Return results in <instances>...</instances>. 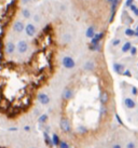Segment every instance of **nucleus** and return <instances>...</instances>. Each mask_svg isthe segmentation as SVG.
Segmentation results:
<instances>
[{"label": "nucleus", "instance_id": "37", "mask_svg": "<svg viewBox=\"0 0 138 148\" xmlns=\"http://www.w3.org/2000/svg\"><path fill=\"white\" fill-rule=\"evenodd\" d=\"M112 148H122V147L120 144H114L113 146H112Z\"/></svg>", "mask_w": 138, "mask_h": 148}, {"label": "nucleus", "instance_id": "8", "mask_svg": "<svg viewBox=\"0 0 138 148\" xmlns=\"http://www.w3.org/2000/svg\"><path fill=\"white\" fill-rule=\"evenodd\" d=\"M12 28H13V30H14L15 33L20 34V33H23V32H25V24L23 23V22L16 21L14 24H13Z\"/></svg>", "mask_w": 138, "mask_h": 148}, {"label": "nucleus", "instance_id": "38", "mask_svg": "<svg viewBox=\"0 0 138 148\" xmlns=\"http://www.w3.org/2000/svg\"><path fill=\"white\" fill-rule=\"evenodd\" d=\"M107 1H108V2H109V3H111V2H112V1H113V0H107Z\"/></svg>", "mask_w": 138, "mask_h": 148}, {"label": "nucleus", "instance_id": "11", "mask_svg": "<svg viewBox=\"0 0 138 148\" xmlns=\"http://www.w3.org/2000/svg\"><path fill=\"white\" fill-rule=\"evenodd\" d=\"M99 101H100L102 105H106L109 102V93L107 91H102V93L99 94Z\"/></svg>", "mask_w": 138, "mask_h": 148}, {"label": "nucleus", "instance_id": "13", "mask_svg": "<svg viewBox=\"0 0 138 148\" xmlns=\"http://www.w3.org/2000/svg\"><path fill=\"white\" fill-rule=\"evenodd\" d=\"M124 105H125V107L130 108V109H133V108L136 107V103H135V101L133 99H130V97H127V99H124Z\"/></svg>", "mask_w": 138, "mask_h": 148}, {"label": "nucleus", "instance_id": "25", "mask_svg": "<svg viewBox=\"0 0 138 148\" xmlns=\"http://www.w3.org/2000/svg\"><path fill=\"white\" fill-rule=\"evenodd\" d=\"M132 4H134V0H126L125 3H124V7L125 8H130Z\"/></svg>", "mask_w": 138, "mask_h": 148}, {"label": "nucleus", "instance_id": "16", "mask_svg": "<svg viewBox=\"0 0 138 148\" xmlns=\"http://www.w3.org/2000/svg\"><path fill=\"white\" fill-rule=\"evenodd\" d=\"M48 120H49V116L46 115V114H42V115L39 116V118H38V122L41 124H45L48 122Z\"/></svg>", "mask_w": 138, "mask_h": 148}, {"label": "nucleus", "instance_id": "9", "mask_svg": "<svg viewBox=\"0 0 138 148\" xmlns=\"http://www.w3.org/2000/svg\"><path fill=\"white\" fill-rule=\"evenodd\" d=\"M105 36V33L104 32H100V33H96V35L94 36L92 39H91V43L89 45H99L102 39Z\"/></svg>", "mask_w": 138, "mask_h": 148}, {"label": "nucleus", "instance_id": "33", "mask_svg": "<svg viewBox=\"0 0 138 148\" xmlns=\"http://www.w3.org/2000/svg\"><path fill=\"white\" fill-rule=\"evenodd\" d=\"M115 118H117V120H118V122L120 124H123V122H122V120H121V118H120V116L118 115V114H115Z\"/></svg>", "mask_w": 138, "mask_h": 148}, {"label": "nucleus", "instance_id": "10", "mask_svg": "<svg viewBox=\"0 0 138 148\" xmlns=\"http://www.w3.org/2000/svg\"><path fill=\"white\" fill-rule=\"evenodd\" d=\"M43 138H44V143L48 147H50V148L54 147V145H53V143H52V136H50L49 132L43 131Z\"/></svg>", "mask_w": 138, "mask_h": 148}, {"label": "nucleus", "instance_id": "32", "mask_svg": "<svg viewBox=\"0 0 138 148\" xmlns=\"http://www.w3.org/2000/svg\"><path fill=\"white\" fill-rule=\"evenodd\" d=\"M136 146H135V144L133 143V142H130L128 144L126 145V148H135Z\"/></svg>", "mask_w": 138, "mask_h": 148}, {"label": "nucleus", "instance_id": "26", "mask_svg": "<svg viewBox=\"0 0 138 148\" xmlns=\"http://www.w3.org/2000/svg\"><path fill=\"white\" fill-rule=\"evenodd\" d=\"M130 92H132V94L134 95V96L138 95V89H137V86H132V89H130Z\"/></svg>", "mask_w": 138, "mask_h": 148}, {"label": "nucleus", "instance_id": "19", "mask_svg": "<svg viewBox=\"0 0 138 148\" xmlns=\"http://www.w3.org/2000/svg\"><path fill=\"white\" fill-rule=\"evenodd\" d=\"M87 127H84V125H79V127H77V133L78 134H81V135H84V134H86L87 133Z\"/></svg>", "mask_w": 138, "mask_h": 148}, {"label": "nucleus", "instance_id": "35", "mask_svg": "<svg viewBox=\"0 0 138 148\" xmlns=\"http://www.w3.org/2000/svg\"><path fill=\"white\" fill-rule=\"evenodd\" d=\"M9 131H10V132H15V131H17V127H9Z\"/></svg>", "mask_w": 138, "mask_h": 148}, {"label": "nucleus", "instance_id": "36", "mask_svg": "<svg viewBox=\"0 0 138 148\" xmlns=\"http://www.w3.org/2000/svg\"><path fill=\"white\" fill-rule=\"evenodd\" d=\"M22 2H23V4H28L30 2V0H22Z\"/></svg>", "mask_w": 138, "mask_h": 148}, {"label": "nucleus", "instance_id": "17", "mask_svg": "<svg viewBox=\"0 0 138 148\" xmlns=\"http://www.w3.org/2000/svg\"><path fill=\"white\" fill-rule=\"evenodd\" d=\"M94 67H95V64H94V62H92V61H87V62L84 64V69L87 70V71H92V70L94 69Z\"/></svg>", "mask_w": 138, "mask_h": 148}, {"label": "nucleus", "instance_id": "18", "mask_svg": "<svg viewBox=\"0 0 138 148\" xmlns=\"http://www.w3.org/2000/svg\"><path fill=\"white\" fill-rule=\"evenodd\" d=\"M130 49H132V43L130 41H126L123 47H122V52L123 53H126V52H130Z\"/></svg>", "mask_w": 138, "mask_h": 148}, {"label": "nucleus", "instance_id": "28", "mask_svg": "<svg viewBox=\"0 0 138 148\" xmlns=\"http://www.w3.org/2000/svg\"><path fill=\"white\" fill-rule=\"evenodd\" d=\"M123 76H125V77H128V78H130V77H132V73H130L128 69H125L124 70V73H123Z\"/></svg>", "mask_w": 138, "mask_h": 148}, {"label": "nucleus", "instance_id": "31", "mask_svg": "<svg viewBox=\"0 0 138 148\" xmlns=\"http://www.w3.org/2000/svg\"><path fill=\"white\" fill-rule=\"evenodd\" d=\"M70 39H71V37H70V35H68V34L64 36V41L65 42H69L70 41Z\"/></svg>", "mask_w": 138, "mask_h": 148}, {"label": "nucleus", "instance_id": "27", "mask_svg": "<svg viewBox=\"0 0 138 148\" xmlns=\"http://www.w3.org/2000/svg\"><path fill=\"white\" fill-rule=\"evenodd\" d=\"M106 112H107V108H106L105 105H102V107H100V117L106 115Z\"/></svg>", "mask_w": 138, "mask_h": 148}, {"label": "nucleus", "instance_id": "15", "mask_svg": "<svg viewBox=\"0 0 138 148\" xmlns=\"http://www.w3.org/2000/svg\"><path fill=\"white\" fill-rule=\"evenodd\" d=\"M61 137L57 135L56 133L52 134V143H53V145H54L55 147H58V146H59V144H61Z\"/></svg>", "mask_w": 138, "mask_h": 148}, {"label": "nucleus", "instance_id": "5", "mask_svg": "<svg viewBox=\"0 0 138 148\" xmlns=\"http://www.w3.org/2000/svg\"><path fill=\"white\" fill-rule=\"evenodd\" d=\"M25 33L28 37H35L37 34V28L33 24H27L25 26Z\"/></svg>", "mask_w": 138, "mask_h": 148}, {"label": "nucleus", "instance_id": "40", "mask_svg": "<svg viewBox=\"0 0 138 148\" xmlns=\"http://www.w3.org/2000/svg\"><path fill=\"white\" fill-rule=\"evenodd\" d=\"M137 66H138V64H137Z\"/></svg>", "mask_w": 138, "mask_h": 148}, {"label": "nucleus", "instance_id": "22", "mask_svg": "<svg viewBox=\"0 0 138 148\" xmlns=\"http://www.w3.org/2000/svg\"><path fill=\"white\" fill-rule=\"evenodd\" d=\"M89 49L91 51H99L100 50V43L99 45H89Z\"/></svg>", "mask_w": 138, "mask_h": 148}, {"label": "nucleus", "instance_id": "39", "mask_svg": "<svg viewBox=\"0 0 138 148\" xmlns=\"http://www.w3.org/2000/svg\"><path fill=\"white\" fill-rule=\"evenodd\" d=\"M31 148H37V147H31Z\"/></svg>", "mask_w": 138, "mask_h": 148}, {"label": "nucleus", "instance_id": "2", "mask_svg": "<svg viewBox=\"0 0 138 148\" xmlns=\"http://www.w3.org/2000/svg\"><path fill=\"white\" fill-rule=\"evenodd\" d=\"M61 64L67 69H72L73 67L76 66V62H74V60L71 56H65V58H63Z\"/></svg>", "mask_w": 138, "mask_h": 148}, {"label": "nucleus", "instance_id": "30", "mask_svg": "<svg viewBox=\"0 0 138 148\" xmlns=\"http://www.w3.org/2000/svg\"><path fill=\"white\" fill-rule=\"evenodd\" d=\"M120 43H121V40H120V39H114L113 41H112V45H113V47H118Z\"/></svg>", "mask_w": 138, "mask_h": 148}, {"label": "nucleus", "instance_id": "4", "mask_svg": "<svg viewBox=\"0 0 138 148\" xmlns=\"http://www.w3.org/2000/svg\"><path fill=\"white\" fill-rule=\"evenodd\" d=\"M4 50H5V53L8 55H13L16 51V45L13 41H8L5 43V47H4Z\"/></svg>", "mask_w": 138, "mask_h": 148}, {"label": "nucleus", "instance_id": "7", "mask_svg": "<svg viewBox=\"0 0 138 148\" xmlns=\"http://www.w3.org/2000/svg\"><path fill=\"white\" fill-rule=\"evenodd\" d=\"M37 99H38V102L41 105H48L51 102V99H50V96L46 93H39L38 96H37Z\"/></svg>", "mask_w": 138, "mask_h": 148}, {"label": "nucleus", "instance_id": "20", "mask_svg": "<svg viewBox=\"0 0 138 148\" xmlns=\"http://www.w3.org/2000/svg\"><path fill=\"white\" fill-rule=\"evenodd\" d=\"M22 15H23V17L24 18H30V16H31V13H30V10L27 8H24L23 10H22Z\"/></svg>", "mask_w": 138, "mask_h": 148}, {"label": "nucleus", "instance_id": "34", "mask_svg": "<svg viewBox=\"0 0 138 148\" xmlns=\"http://www.w3.org/2000/svg\"><path fill=\"white\" fill-rule=\"evenodd\" d=\"M24 131L29 132V131H30V127H29V125H25V127H24Z\"/></svg>", "mask_w": 138, "mask_h": 148}, {"label": "nucleus", "instance_id": "1", "mask_svg": "<svg viewBox=\"0 0 138 148\" xmlns=\"http://www.w3.org/2000/svg\"><path fill=\"white\" fill-rule=\"evenodd\" d=\"M59 127H61V130L65 134H69V133H71L72 131V127H71V124H70V121L67 117L65 116H63L59 120Z\"/></svg>", "mask_w": 138, "mask_h": 148}, {"label": "nucleus", "instance_id": "21", "mask_svg": "<svg viewBox=\"0 0 138 148\" xmlns=\"http://www.w3.org/2000/svg\"><path fill=\"white\" fill-rule=\"evenodd\" d=\"M124 33H125V35L127 37H135V36H136L135 29H132V28H126Z\"/></svg>", "mask_w": 138, "mask_h": 148}, {"label": "nucleus", "instance_id": "29", "mask_svg": "<svg viewBox=\"0 0 138 148\" xmlns=\"http://www.w3.org/2000/svg\"><path fill=\"white\" fill-rule=\"evenodd\" d=\"M130 52L132 55H136V54H137V48H136V47H132V49H130Z\"/></svg>", "mask_w": 138, "mask_h": 148}, {"label": "nucleus", "instance_id": "14", "mask_svg": "<svg viewBox=\"0 0 138 148\" xmlns=\"http://www.w3.org/2000/svg\"><path fill=\"white\" fill-rule=\"evenodd\" d=\"M95 35H96V33H95V27H94V26H89V28L86 29V32H85L86 38H89V39H92V38H93Z\"/></svg>", "mask_w": 138, "mask_h": 148}, {"label": "nucleus", "instance_id": "24", "mask_svg": "<svg viewBox=\"0 0 138 148\" xmlns=\"http://www.w3.org/2000/svg\"><path fill=\"white\" fill-rule=\"evenodd\" d=\"M59 148H70V145L67 143V142H65V140H61V144H59V146H58Z\"/></svg>", "mask_w": 138, "mask_h": 148}, {"label": "nucleus", "instance_id": "23", "mask_svg": "<svg viewBox=\"0 0 138 148\" xmlns=\"http://www.w3.org/2000/svg\"><path fill=\"white\" fill-rule=\"evenodd\" d=\"M130 11L134 13L135 16L138 17V7H137V5H135V4H132V5L130 7Z\"/></svg>", "mask_w": 138, "mask_h": 148}, {"label": "nucleus", "instance_id": "12", "mask_svg": "<svg viewBox=\"0 0 138 148\" xmlns=\"http://www.w3.org/2000/svg\"><path fill=\"white\" fill-rule=\"evenodd\" d=\"M113 70L118 75H123L124 70H125V66L120 63H114L113 64Z\"/></svg>", "mask_w": 138, "mask_h": 148}, {"label": "nucleus", "instance_id": "3", "mask_svg": "<svg viewBox=\"0 0 138 148\" xmlns=\"http://www.w3.org/2000/svg\"><path fill=\"white\" fill-rule=\"evenodd\" d=\"M16 51L20 54H24L28 51V43L25 40H20L16 45Z\"/></svg>", "mask_w": 138, "mask_h": 148}, {"label": "nucleus", "instance_id": "6", "mask_svg": "<svg viewBox=\"0 0 138 148\" xmlns=\"http://www.w3.org/2000/svg\"><path fill=\"white\" fill-rule=\"evenodd\" d=\"M72 96H73L72 89L69 88V86L65 88L64 91H63V93H61V99H63V101H70V99H72Z\"/></svg>", "mask_w": 138, "mask_h": 148}]
</instances>
